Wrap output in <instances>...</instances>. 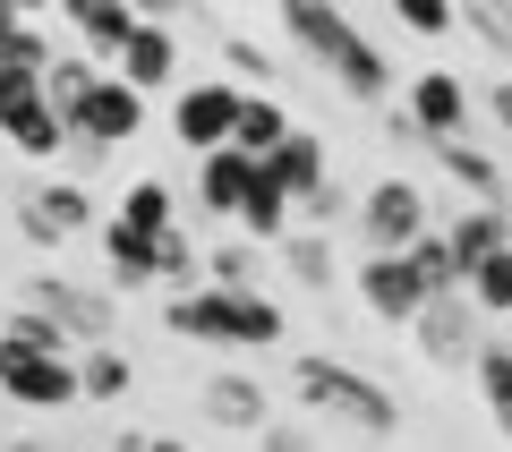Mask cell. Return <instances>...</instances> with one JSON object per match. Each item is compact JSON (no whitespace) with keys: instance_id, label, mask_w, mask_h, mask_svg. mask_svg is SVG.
<instances>
[{"instance_id":"obj_1","label":"cell","mask_w":512,"mask_h":452,"mask_svg":"<svg viewBox=\"0 0 512 452\" xmlns=\"http://www.w3.org/2000/svg\"><path fill=\"white\" fill-rule=\"evenodd\" d=\"M282 35H291L299 52H308L316 69L350 94V103H367V111L393 103V60H384L359 26L342 18V0H282Z\"/></svg>"},{"instance_id":"obj_2","label":"cell","mask_w":512,"mask_h":452,"mask_svg":"<svg viewBox=\"0 0 512 452\" xmlns=\"http://www.w3.org/2000/svg\"><path fill=\"white\" fill-rule=\"evenodd\" d=\"M291 393H299V410H316L325 427L359 435V444H393V435H402V401L384 393L367 367L333 359V350H299L291 359Z\"/></svg>"},{"instance_id":"obj_3","label":"cell","mask_w":512,"mask_h":452,"mask_svg":"<svg viewBox=\"0 0 512 452\" xmlns=\"http://www.w3.org/2000/svg\"><path fill=\"white\" fill-rule=\"evenodd\" d=\"M163 325L180 342H205V350H274L291 333L282 299L265 290H222V282H197V290H171L163 299Z\"/></svg>"},{"instance_id":"obj_4","label":"cell","mask_w":512,"mask_h":452,"mask_svg":"<svg viewBox=\"0 0 512 452\" xmlns=\"http://www.w3.org/2000/svg\"><path fill=\"white\" fill-rule=\"evenodd\" d=\"M137 128H146V94L128 86L120 69H111V77H94V86H86V103H69V154H77V171H94V163L111 154V145H128Z\"/></svg>"},{"instance_id":"obj_5","label":"cell","mask_w":512,"mask_h":452,"mask_svg":"<svg viewBox=\"0 0 512 452\" xmlns=\"http://www.w3.org/2000/svg\"><path fill=\"white\" fill-rule=\"evenodd\" d=\"M0 137L18 145L26 163H60L69 120H60V103L43 94V77H35V69H0Z\"/></svg>"},{"instance_id":"obj_6","label":"cell","mask_w":512,"mask_h":452,"mask_svg":"<svg viewBox=\"0 0 512 452\" xmlns=\"http://www.w3.org/2000/svg\"><path fill=\"white\" fill-rule=\"evenodd\" d=\"M410 342H419L427 367H453V376H470L478 350H487V308H478L470 290H444V299H427V308H419Z\"/></svg>"},{"instance_id":"obj_7","label":"cell","mask_w":512,"mask_h":452,"mask_svg":"<svg viewBox=\"0 0 512 452\" xmlns=\"http://www.w3.org/2000/svg\"><path fill=\"white\" fill-rule=\"evenodd\" d=\"M350 222H359L367 248H419V239L436 231V197H427L410 171H393V180H376L359 197V214H350Z\"/></svg>"},{"instance_id":"obj_8","label":"cell","mask_w":512,"mask_h":452,"mask_svg":"<svg viewBox=\"0 0 512 452\" xmlns=\"http://www.w3.org/2000/svg\"><path fill=\"white\" fill-rule=\"evenodd\" d=\"M350 290H359V308L376 316V325H393V333H410L419 308L436 299V290L419 282V265H410V248H367V265L350 273Z\"/></svg>"},{"instance_id":"obj_9","label":"cell","mask_w":512,"mask_h":452,"mask_svg":"<svg viewBox=\"0 0 512 452\" xmlns=\"http://www.w3.org/2000/svg\"><path fill=\"white\" fill-rule=\"evenodd\" d=\"M26 308L60 316L77 350H86V342H111V333H120V308H111V290L77 282V273H26Z\"/></svg>"},{"instance_id":"obj_10","label":"cell","mask_w":512,"mask_h":452,"mask_svg":"<svg viewBox=\"0 0 512 452\" xmlns=\"http://www.w3.org/2000/svg\"><path fill=\"white\" fill-rule=\"evenodd\" d=\"M239 103H248L239 77H197V86H180V103H171V137H180L188 154H214V145L239 137Z\"/></svg>"},{"instance_id":"obj_11","label":"cell","mask_w":512,"mask_h":452,"mask_svg":"<svg viewBox=\"0 0 512 452\" xmlns=\"http://www.w3.org/2000/svg\"><path fill=\"white\" fill-rule=\"evenodd\" d=\"M18 231L35 239V248H60V239H77V231H103V214H94L86 180H35L18 197Z\"/></svg>"},{"instance_id":"obj_12","label":"cell","mask_w":512,"mask_h":452,"mask_svg":"<svg viewBox=\"0 0 512 452\" xmlns=\"http://www.w3.org/2000/svg\"><path fill=\"white\" fill-rule=\"evenodd\" d=\"M0 393L18 410H69V401H86V384H77V359H60V350H0Z\"/></svg>"},{"instance_id":"obj_13","label":"cell","mask_w":512,"mask_h":452,"mask_svg":"<svg viewBox=\"0 0 512 452\" xmlns=\"http://www.w3.org/2000/svg\"><path fill=\"white\" fill-rule=\"evenodd\" d=\"M402 120L419 128V145L427 137H470V86L453 69H419L410 94H402Z\"/></svg>"},{"instance_id":"obj_14","label":"cell","mask_w":512,"mask_h":452,"mask_svg":"<svg viewBox=\"0 0 512 452\" xmlns=\"http://www.w3.org/2000/svg\"><path fill=\"white\" fill-rule=\"evenodd\" d=\"M248 188H256V154H239V145L197 154V214H205V222H239Z\"/></svg>"},{"instance_id":"obj_15","label":"cell","mask_w":512,"mask_h":452,"mask_svg":"<svg viewBox=\"0 0 512 452\" xmlns=\"http://www.w3.org/2000/svg\"><path fill=\"white\" fill-rule=\"evenodd\" d=\"M197 410L214 418L222 435H265V427H274V401H265V384H256V376H231V367H222V376H205Z\"/></svg>"},{"instance_id":"obj_16","label":"cell","mask_w":512,"mask_h":452,"mask_svg":"<svg viewBox=\"0 0 512 452\" xmlns=\"http://www.w3.org/2000/svg\"><path fill=\"white\" fill-rule=\"evenodd\" d=\"M120 77L137 94H163L171 77H180V35H171L163 18H137V35L120 43Z\"/></svg>"},{"instance_id":"obj_17","label":"cell","mask_w":512,"mask_h":452,"mask_svg":"<svg viewBox=\"0 0 512 452\" xmlns=\"http://www.w3.org/2000/svg\"><path fill=\"white\" fill-rule=\"evenodd\" d=\"M103 256H111V282H120V290L163 282V231H137V222L103 214Z\"/></svg>"},{"instance_id":"obj_18","label":"cell","mask_w":512,"mask_h":452,"mask_svg":"<svg viewBox=\"0 0 512 452\" xmlns=\"http://www.w3.org/2000/svg\"><path fill=\"white\" fill-rule=\"evenodd\" d=\"M427 154L444 163V180H453L470 205H504V171H495L487 145H470V137H427Z\"/></svg>"},{"instance_id":"obj_19","label":"cell","mask_w":512,"mask_h":452,"mask_svg":"<svg viewBox=\"0 0 512 452\" xmlns=\"http://www.w3.org/2000/svg\"><path fill=\"white\" fill-rule=\"evenodd\" d=\"M265 171H274L291 197H308V188H325V180H333V154H325V137H316V128H291V137L265 154Z\"/></svg>"},{"instance_id":"obj_20","label":"cell","mask_w":512,"mask_h":452,"mask_svg":"<svg viewBox=\"0 0 512 452\" xmlns=\"http://www.w3.org/2000/svg\"><path fill=\"white\" fill-rule=\"evenodd\" d=\"M60 18L77 26L86 52H111V60H120L128 35H137V9H128V0H60Z\"/></svg>"},{"instance_id":"obj_21","label":"cell","mask_w":512,"mask_h":452,"mask_svg":"<svg viewBox=\"0 0 512 452\" xmlns=\"http://www.w3.org/2000/svg\"><path fill=\"white\" fill-rule=\"evenodd\" d=\"M444 239H453V256H461V265H478V256L512 248V214H504V205H461V214L444 222Z\"/></svg>"},{"instance_id":"obj_22","label":"cell","mask_w":512,"mask_h":452,"mask_svg":"<svg viewBox=\"0 0 512 452\" xmlns=\"http://www.w3.org/2000/svg\"><path fill=\"white\" fill-rule=\"evenodd\" d=\"M274 256H282V273H291L308 299H325V290H333V231H308V222H299Z\"/></svg>"},{"instance_id":"obj_23","label":"cell","mask_w":512,"mask_h":452,"mask_svg":"<svg viewBox=\"0 0 512 452\" xmlns=\"http://www.w3.org/2000/svg\"><path fill=\"white\" fill-rule=\"evenodd\" d=\"M77 384H86V401H128L137 367H128L120 342H86V350H77Z\"/></svg>"},{"instance_id":"obj_24","label":"cell","mask_w":512,"mask_h":452,"mask_svg":"<svg viewBox=\"0 0 512 452\" xmlns=\"http://www.w3.org/2000/svg\"><path fill=\"white\" fill-rule=\"evenodd\" d=\"M470 384H478V401H487L495 435H504V444H512V342H487V350H478Z\"/></svg>"},{"instance_id":"obj_25","label":"cell","mask_w":512,"mask_h":452,"mask_svg":"<svg viewBox=\"0 0 512 452\" xmlns=\"http://www.w3.org/2000/svg\"><path fill=\"white\" fill-rule=\"evenodd\" d=\"M291 128H299V120H291V111L274 103V94H248V103H239V137H231V145H239V154H256V163H265V154H274V145L291 137Z\"/></svg>"},{"instance_id":"obj_26","label":"cell","mask_w":512,"mask_h":452,"mask_svg":"<svg viewBox=\"0 0 512 452\" xmlns=\"http://www.w3.org/2000/svg\"><path fill=\"white\" fill-rule=\"evenodd\" d=\"M52 60H60V52L43 43V26H35V18H18V9L0 0V69H35V77H43Z\"/></svg>"},{"instance_id":"obj_27","label":"cell","mask_w":512,"mask_h":452,"mask_svg":"<svg viewBox=\"0 0 512 452\" xmlns=\"http://www.w3.org/2000/svg\"><path fill=\"white\" fill-rule=\"evenodd\" d=\"M265 256H274L265 239H222V248L205 256V273H214L222 290H265Z\"/></svg>"},{"instance_id":"obj_28","label":"cell","mask_w":512,"mask_h":452,"mask_svg":"<svg viewBox=\"0 0 512 452\" xmlns=\"http://www.w3.org/2000/svg\"><path fill=\"white\" fill-rule=\"evenodd\" d=\"M0 350H60V359H77L69 325H60V316H43V308H26V299H18V316L0 325Z\"/></svg>"},{"instance_id":"obj_29","label":"cell","mask_w":512,"mask_h":452,"mask_svg":"<svg viewBox=\"0 0 512 452\" xmlns=\"http://www.w3.org/2000/svg\"><path fill=\"white\" fill-rule=\"evenodd\" d=\"M120 222H137V231H171L180 222V197H171V180H128V197L111 205Z\"/></svg>"},{"instance_id":"obj_30","label":"cell","mask_w":512,"mask_h":452,"mask_svg":"<svg viewBox=\"0 0 512 452\" xmlns=\"http://www.w3.org/2000/svg\"><path fill=\"white\" fill-rule=\"evenodd\" d=\"M410 265H419V282L436 290V299H444V290H461V282H470V265L453 256V239H444V231H427L419 248H410Z\"/></svg>"},{"instance_id":"obj_31","label":"cell","mask_w":512,"mask_h":452,"mask_svg":"<svg viewBox=\"0 0 512 452\" xmlns=\"http://www.w3.org/2000/svg\"><path fill=\"white\" fill-rule=\"evenodd\" d=\"M461 290H470V299H478L487 316H512V248L478 256V265H470V282H461Z\"/></svg>"},{"instance_id":"obj_32","label":"cell","mask_w":512,"mask_h":452,"mask_svg":"<svg viewBox=\"0 0 512 452\" xmlns=\"http://www.w3.org/2000/svg\"><path fill=\"white\" fill-rule=\"evenodd\" d=\"M461 26H470V43H487L495 60H512V0H461Z\"/></svg>"},{"instance_id":"obj_33","label":"cell","mask_w":512,"mask_h":452,"mask_svg":"<svg viewBox=\"0 0 512 452\" xmlns=\"http://www.w3.org/2000/svg\"><path fill=\"white\" fill-rule=\"evenodd\" d=\"M350 214H359V197H350L342 180H325V188H308V197H299V222H308V231H342Z\"/></svg>"},{"instance_id":"obj_34","label":"cell","mask_w":512,"mask_h":452,"mask_svg":"<svg viewBox=\"0 0 512 452\" xmlns=\"http://www.w3.org/2000/svg\"><path fill=\"white\" fill-rule=\"evenodd\" d=\"M393 18L410 26V35H427V43H444L461 26V0H393Z\"/></svg>"},{"instance_id":"obj_35","label":"cell","mask_w":512,"mask_h":452,"mask_svg":"<svg viewBox=\"0 0 512 452\" xmlns=\"http://www.w3.org/2000/svg\"><path fill=\"white\" fill-rule=\"evenodd\" d=\"M94 77H103L94 60H52V69H43V94L60 103V120H69V103H86V86H94Z\"/></svg>"},{"instance_id":"obj_36","label":"cell","mask_w":512,"mask_h":452,"mask_svg":"<svg viewBox=\"0 0 512 452\" xmlns=\"http://www.w3.org/2000/svg\"><path fill=\"white\" fill-rule=\"evenodd\" d=\"M163 282L171 290H197V239H188V222L163 231Z\"/></svg>"},{"instance_id":"obj_37","label":"cell","mask_w":512,"mask_h":452,"mask_svg":"<svg viewBox=\"0 0 512 452\" xmlns=\"http://www.w3.org/2000/svg\"><path fill=\"white\" fill-rule=\"evenodd\" d=\"M222 60H231L239 86H265V77H274V52H265V43H248V35H222Z\"/></svg>"},{"instance_id":"obj_38","label":"cell","mask_w":512,"mask_h":452,"mask_svg":"<svg viewBox=\"0 0 512 452\" xmlns=\"http://www.w3.org/2000/svg\"><path fill=\"white\" fill-rule=\"evenodd\" d=\"M256 452H316V444L299 427H265V435H256Z\"/></svg>"},{"instance_id":"obj_39","label":"cell","mask_w":512,"mask_h":452,"mask_svg":"<svg viewBox=\"0 0 512 452\" xmlns=\"http://www.w3.org/2000/svg\"><path fill=\"white\" fill-rule=\"evenodd\" d=\"M487 111H495V128L512 137V77H495V86H487Z\"/></svg>"},{"instance_id":"obj_40","label":"cell","mask_w":512,"mask_h":452,"mask_svg":"<svg viewBox=\"0 0 512 452\" xmlns=\"http://www.w3.org/2000/svg\"><path fill=\"white\" fill-rule=\"evenodd\" d=\"M128 9H137V18H163V26H171V18L188 9V0H128Z\"/></svg>"},{"instance_id":"obj_41","label":"cell","mask_w":512,"mask_h":452,"mask_svg":"<svg viewBox=\"0 0 512 452\" xmlns=\"http://www.w3.org/2000/svg\"><path fill=\"white\" fill-rule=\"evenodd\" d=\"M137 452H188V444H180V435H146V444H137Z\"/></svg>"},{"instance_id":"obj_42","label":"cell","mask_w":512,"mask_h":452,"mask_svg":"<svg viewBox=\"0 0 512 452\" xmlns=\"http://www.w3.org/2000/svg\"><path fill=\"white\" fill-rule=\"evenodd\" d=\"M9 9H18V18H43V9H60V0H9Z\"/></svg>"},{"instance_id":"obj_43","label":"cell","mask_w":512,"mask_h":452,"mask_svg":"<svg viewBox=\"0 0 512 452\" xmlns=\"http://www.w3.org/2000/svg\"><path fill=\"white\" fill-rule=\"evenodd\" d=\"M9 452H43V444H9Z\"/></svg>"},{"instance_id":"obj_44","label":"cell","mask_w":512,"mask_h":452,"mask_svg":"<svg viewBox=\"0 0 512 452\" xmlns=\"http://www.w3.org/2000/svg\"><path fill=\"white\" fill-rule=\"evenodd\" d=\"M0 452H9V444H0Z\"/></svg>"}]
</instances>
